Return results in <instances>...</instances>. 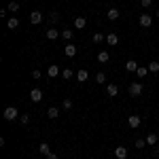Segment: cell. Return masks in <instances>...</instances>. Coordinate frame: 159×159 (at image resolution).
Instances as JSON below:
<instances>
[{"instance_id": "obj_1", "label": "cell", "mask_w": 159, "mask_h": 159, "mask_svg": "<svg viewBox=\"0 0 159 159\" xmlns=\"http://www.w3.org/2000/svg\"><path fill=\"white\" fill-rule=\"evenodd\" d=\"M2 117H4V121H15V119L19 117V112H17V108H15V106H9V108H4Z\"/></svg>"}, {"instance_id": "obj_2", "label": "cell", "mask_w": 159, "mask_h": 159, "mask_svg": "<svg viewBox=\"0 0 159 159\" xmlns=\"http://www.w3.org/2000/svg\"><path fill=\"white\" fill-rule=\"evenodd\" d=\"M140 123H142V119H140V115H129V117H127V125H129L132 129H136V127H140Z\"/></svg>"}, {"instance_id": "obj_3", "label": "cell", "mask_w": 159, "mask_h": 159, "mask_svg": "<svg viewBox=\"0 0 159 159\" xmlns=\"http://www.w3.org/2000/svg\"><path fill=\"white\" fill-rule=\"evenodd\" d=\"M127 91H129V96H132V98H138V96L142 93V85H140V83H132Z\"/></svg>"}, {"instance_id": "obj_4", "label": "cell", "mask_w": 159, "mask_h": 159, "mask_svg": "<svg viewBox=\"0 0 159 159\" xmlns=\"http://www.w3.org/2000/svg\"><path fill=\"white\" fill-rule=\"evenodd\" d=\"M151 24H153V17H151L148 13H142V15H140V25H142V28H151Z\"/></svg>"}, {"instance_id": "obj_5", "label": "cell", "mask_w": 159, "mask_h": 159, "mask_svg": "<svg viewBox=\"0 0 159 159\" xmlns=\"http://www.w3.org/2000/svg\"><path fill=\"white\" fill-rule=\"evenodd\" d=\"M64 53H66V57H74V55H76V45L68 43V45L64 47Z\"/></svg>"}, {"instance_id": "obj_6", "label": "cell", "mask_w": 159, "mask_h": 159, "mask_svg": "<svg viewBox=\"0 0 159 159\" xmlns=\"http://www.w3.org/2000/svg\"><path fill=\"white\" fill-rule=\"evenodd\" d=\"M30 21H32L34 25H38L40 21H43V13H40V11H32V13H30Z\"/></svg>"}, {"instance_id": "obj_7", "label": "cell", "mask_w": 159, "mask_h": 159, "mask_svg": "<svg viewBox=\"0 0 159 159\" xmlns=\"http://www.w3.org/2000/svg\"><path fill=\"white\" fill-rule=\"evenodd\" d=\"M106 93H108L110 98H117V96H119V87L115 85V83H110V85L106 87Z\"/></svg>"}, {"instance_id": "obj_8", "label": "cell", "mask_w": 159, "mask_h": 159, "mask_svg": "<svg viewBox=\"0 0 159 159\" xmlns=\"http://www.w3.org/2000/svg\"><path fill=\"white\" fill-rule=\"evenodd\" d=\"M47 74H49L51 79H55V76L60 74V66H57V64H51L49 68H47Z\"/></svg>"}, {"instance_id": "obj_9", "label": "cell", "mask_w": 159, "mask_h": 159, "mask_svg": "<svg viewBox=\"0 0 159 159\" xmlns=\"http://www.w3.org/2000/svg\"><path fill=\"white\" fill-rule=\"evenodd\" d=\"M30 100H32V102H40V100H43V91H40V89H32V91H30Z\"/></svg>"}, {"instance_id": "obj_10", "label": "cell", "mask_w": 159, "mask_h": 159, "mask_svg": "<svg viewBox=\"0 0 159 159\" xmlns=\"http://www.w3.org/2000/svg\"><path fill=\"white\" fill-rule=\"evenodd\" d=\"M115 157H117V159H125V157H127V148H125V147H117V148H115Z\"/></svg>"}, {"instance_id": "obj_11", "label": "cell", "mask_w": 159, "mask_h": 159, "mask_svg": "<svg viewBox=\"0 0 159 159\" xmlns=\"http://www.w3.org/2000/svg\"><path fill=\"white\" fill-rule=\"evenodd\" d=\"M60 36H61L60 30H55V28H49V30H47V38H49V40H55V38H60Z\"/></svg>"}, {"instance_id": "obj_12", "label": "cell", "mask_w": 159, "mask_h": 159, "mask_svg": "<svg viewBox=\"0 0 159 159\" xmlns=\"http://www.w3.org/2000/svg\"><path fill=\"white\" fill-rule=\"evenodd\" d=\"M125 70H127V72H136V70H138V61H134V60L125 61Z\"/></svg>"}, {"instance_id": "obj_13", "label": "cell", "mask_w": 159, "mask_h": 159, "mask_svg": "<svg viewBox=\"0 0 159 159\" xmlns=\"http://www.w3.org/2000/svg\"><path fill=\"white\" fill-rule=\"evenodd\" d=\"M85 25H87V19H85V17H76V19H74V28H76V30H83Z\"/></svg>"}, {"instance_id": "obj_14", "label": "cell", "mask_w": 159, "mask_h": 159, "mask_svg": "<svg viewBox=\"0 0 159 159\" xmlns=\"http://www.w3.org/2000/svg\"><path fill=\"white\" fill-rule=\"evenodd\" d=\"M144 140H147L148 147H155V144H157V140H159V136H157V134H148Z\"/></svg>"}, {"instance_id": "obj_15", "label": "cell", "mask_w": 159, "mask_h": 159, "mask_svg": "<svg viewBox=\"0 0 159 159\" xmlns=\"http://www.w3.org/2000/svg\"><path fill=\"white\" fill-rule=\"evenodd\" d=\"M147 74H148V68H147V66H138V70H136V76H138V79H144Z\"/></svg>"}, {"instance_id": "obj_16", "label": "cell", "mask_w": 159, "mask_h": 159, "mask_svg": "<svg viewBox=\"0 0 159 159\" xmlns=\"http://www.w3.org/2000/svg\"><path fill=\"white\" fill-rule=\"evenodd\" d=\"M119 15H121V13L117 11V9H108V13H106V17H108L110 21H115V19H119Z\"/></svg>"}, {"instance_id": "obj_17", "label": "cell", "mask_w": 159, "mask_h": 159, "mask_svg": "<svg viewBox=\"0 0 159 159\" xmlns=\"http://www.w3.org/2000/svg\"><path fill=\"white\" fill-rule=\"evenodd\" d=\"M47 117H49V119H57V117H60V108L51 106V108L47 110Z\"/></svg>"}, {"instance_id": "obj_18", "label": "cell", "mask_w": 159, "mask_h": 159, "mask_svg": "<svg viewBox=\"0 0 159 159\" xmlns=\"http://www.w3.org/2000/svg\"><path fill=\"white\" fill-rule=\"evenodd\" d=\"M38 153H40V155H51V147L47 142H43V144L38 147Z\"/></svg>"}, {"instance_id": "obj_19", "label": "cell", "mask_w": 159, "mask_h": 159, "mask_svg": "<svg viewBox=\"0 0 159 159\" xmlns=\"http://www.w3.org/2000/svg\"><path fill=\"white\" fill-rule=\"evenodd\" d=\"M106 43H108L110 47H115V45H119V36L117 34H108L106 36Z\"/></svg>"}, {"instance_id": "obj_20", "label": "cell", "mask_w": 159, "mask_h": 159, "mask_svg": "<svg viewBox=\"0 0 159 159\" xmlns=\"http://www.w3.org/2000/svg\"><path fill=\"white\" fill-rule=\"evenodd\" d=\"M108 60H110L108 51H100V53H98V61H100V64H106Z\"/></svg>"}, {"instance_id": "obj_21", "label": "cell", "mask_w": 159, "mask_h": 159, "mask_svg": "<svg viewBox=\"0 0 159 159\" xmlns=\"http://www.w3.org/2000/svg\"><path fill=\"white\" fill-rule=\"evenodd\" d=\"M7 25H9V30H17V28H19V19H17V17H11V19L7 21Z\"/></svg>"}, {"instance_id": "obj_22", "label": "cell", "mask_w": 159, "mask_h": 159, "mask_svg": "<svg viewBox=\"0 0 159 159\" xmlns=\"http://www.w3.org/2000/svg\"><path fill=\"white\" fill-rule=\"evenodd\" d=\"M76 79H79L81 83H85L87 79H89V72H87V70H79V72H76Z\"/></svg>"}, {"instance_id": "obj_23", "label": "cell", "mask_w": 159, "mask_h": 159, "mask_svg": "<svg viewBox=\"0 0 159 159\" xmlns=\"http://www.w3.org/2000/svg\"><path fill=\"white\" fill-rule=\"evenodd\" d=\"M7 11H11V13H17V11H19V2H15V0H13V2H9V7H7Z\"/></svg>"}, {"instance_id": "obj_24", "label": "cell", "mask_w": 159, "mask_h": 159, "mask_svg": "<svg viewBox=\"0 0 159 159\" xmlns=\"http://www.w3.org/2000/svg\"><path fill=\"white\" fill-rule=\"evenodd\" d=\"M61 36H64V40H72L74 32H72V30H61Z\"/></svg>"}, {"instance_id": "obj_25", "label": "cell", "mask_w": 159, "mask_h": 159, "mask_svg": "<svg viewBox=\"0 0 159 159\" xmlns=\"http://www.w3.org/2000/svg\"><path fill=\"white\" fill-rule=\"evenodd\" d=\"M102 40H106V36H104V34H102V32H96V34H93V43H102Z\"/></svg>"}, {"instance_id": "obj_26", "label": "cell", "mask_w": 159, "mask_h": 159, "mask_svg": "<svg viewBox=\"0 0 159 159\" xmlns=\"http://www.w3.org/2000/svg\"><path fill=\"white\" fill-rule=\"evenodd\" d=\"M148 72H159V61H151L148 64Z\"/></svg>"}, {"instance_id": "obj_27", "label": "cell", "mask_w": 159, "mask_h": 159, "mask_svg": "<svg viewBox=\"0 0 159 159\" xmlns=\"http://www.w3.org/2000/svg\"><path fill=\"white\" fill-rule=\"evenodd\" d=\"M136 148H144L147 147V140H142V138H138V140H136V144H134Z\"/></svg>"}, {"instance_id": "obj_28", "label": "cell", "mask_w": 159, "mask_h": 159, "mask_svg": "<svg viewBox=\"0 0 159 159\" xmlns=\"http://www.w3.org/2000/svg\"><path fill=\"white\" fill-rule=\"evenodd\" d=\"M72 70H70V68H64V72H61V76H64V79H72Z\"/></svg>"}, {"instance_id": "obj_29", "label": "cell", "mask_w": 159, "mask_h": 159, "mask_svg": "<svg viewBox=\"0 0 159 159\" xmlns=\"http://www.w3.org/2000/svg\"><path fill=\"white\" fill-rule=\"evenodd\" d=\"M96 81H98V83H106V74L98 72V74H96Z\"/></svg>"}, {"instance_id": "obj_30", "label": "cell", "mask_w": 159, "mask_h": 159, "mask_svg": "<svg viewBox=\"0 0 159 159\" xmlns=\"http://www.w3.org/2000/svg\"><path fill=\"white\" fill-rule=\"evenodd\" d=\"M19 121H21V125H28V123H30V115H21Z\"/></svg>"}, {"instance_id": "obj_31", "label": "cell", "mask_w": 159, "mask_h": 159, "mask_svg": "<svg viewBox=\"0 0 159 159\" xmlns=\"http://www.w3.org/2000/svg\"><path fill=\"white\" fill-rule=\"evenodd\" d=\"M70 108H72V100L66 98V100H64V110H70Z\"/></svg>"}, {"instance_id": "obj_32", "label": "cell", "mask_w": 159, "mask_h": 159, "mask_svg": "<svg viewBox=\"0 0 159 159\" xmlns=\"http://www.w3.org/2000/svg\"><path fill=\"white\" fill-rule=\"evenodd\" d=\"M49 17H51V21H57V19H60V13H57V11H51Z\"/></svg>"}, {"instance_id": "obj_33", "label": "cell", "mask_w": 159, "mask_h": 159, "mask_svg": "<svg viewBox=\"0 0 159 159\" xmlns=\"http://www.w3.org/2000/svg\"><path fill=\"white\" fill-rule=\"evenodd\" d=\"M140 4H142L144 9H151V4H153V0H140Z\"/></svg>"}, {"instance_id": "obj_34", "label": "cell", "mask_w": 159, "mask_h": 159, "mask_svg": "<svg viewBox=\"0 0 159 159\" xmlns=\"http://www.w3.org/2000/svg\"><path fill=\"white\" fill-rule=\"evenodd\" d=\"M40 76H43V74H40V70H34V72H32V79H40Z\"/></svg>"}, {"instance_id": "obj_35", "label": "cell", "mask_w": 159, "mask_h": 159, "mask_svg": "<svg viewBox=\"0 0 159 159\" xmlns=\"http://www.w3.org/2000/svg\"><path fill=\"white\" fill-rule=\"evenodd\" d=\"M47 159H60V157H57L55 153H51V155H47Z\"/></svg>"}, {"instance_id": "obj_36", "label": "cell", "mask_w": 159, "mask_h": 159, "mask_svg": "<svg viewBox=\"0 0 159 159\" xmlns=\"http://www.w3.org/2000/svg\"><path fill=\"white\" fill-rule=\"evenodd\" d=\"M157 19H159V9H157Z\"/></svg>"}]
</instances>
